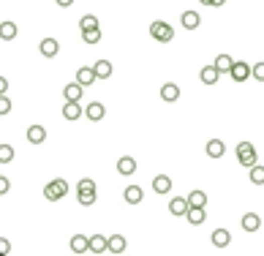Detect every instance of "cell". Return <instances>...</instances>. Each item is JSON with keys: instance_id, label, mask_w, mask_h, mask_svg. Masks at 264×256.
<instances>
[{"instance_id": "cell-1", "label": "cell", "mask_w": 264, "mask_h": 256, "mask_svg": "<svg viewBox=\"0 0 264 256\" xmlns=\"http://www.w3.org/2000/svg\"><path fill=\"white\" fill-rule=\"evenodd\" d=\"M65 194H69V183H65L63 177H57V180H52L49 185H44V197L49 199V202H57V199H63Z\"/></svg>"}, {"instance_id": "cell-2", "label": "cell", "mask_w": 264, "mask_h": 256, "mask_svg": "<svg viewBox=\"0 0 264 256\" xmlns=\"http://www.w3.org/2000/svg\"><path fill=\"white\" fill-rule=\"evenodd\" d=\"M150 36L155 38V41H161V44H169L174 38V30H172V25H166V22H153L150 25Z\"/></svg>"}, {"instance_id": "cell-3", "label": "cell", "mask_w": 264, "mask_h": 256, "mask_svg": "<svg viewBox=\"0 0 264 256\" xmlns=\"http://www.w3.org/2000/svg\"><path fill=\"white\" fill-rule=\"evenodd\" d=\"M237 161L250 169V166L256 164V150H253V145H250V142H240V145H237Z\"/></svg>"}, {"instance_id": "cell-4", "label": "cell", "mask_w": 264, "mask_h": 256, "mask_svg": "<svg viewBox=\"0 0 264 256\" xmlns=\"http://www.w3.org/2000/svg\"><path fill=\"white\" fill-rule=\"evenodd\" d=\"M180 25H182V30H196L202 25V14L199 11H182Z\"/></svg>"}, {"instance_id": "cell-5", "label": "cell", "mask_w": 264, "mask_h": 256, "mask_svg": "<svg viewBox=\"0 0 264 256\" xmlns=\"http://www.w3.org/2000/svg\"><path fill=\"white\" fill-rule=\"evenodd\" d=\"M229 74H232L234 82H245L248 77H253V66H248V63H234Z\"/></svg>"}, {"instance_id": "cell-6", "label": "cell", "mask_w": 264, "mask_h": 256, "mask_svg": "<svg viewBox=\"0 0 264 256\" xmlns=\"http://www.w3.org/2000/svg\"><path fill=\"white\" fill-rule=\"evenodd\" d=\"M188 210H191V202L182 199V197H174L169 202V213L172 215H188Z\"/></svg>"}, {"instance_id": "cell-7", "label": "cell", "mask_w": 264, "mask_h": 256, "mask_svg": "<svg viewBox=\"0 0 264 256\" xmlns=\"http://www.w3.org/2000/svg\"><path fill=\"white\" fill-rule=\"evenodd\" d=\"M98 79V74H96V69H90V66H82V69L77 71V82L82 85V87H87V85H93Z\"/></svg>"}, {"instance_id": "cell-8", "label": "cell", "mask_w": 264, "mask_h": 256, "mask_svg": "<svg viewBox=\"0 0 264 256\" xmlns=\"http://www.w3.org/2000/svg\"><path fill=\"white\" fill-rule=\"evenodd\" d=\"M38 52H41L44 57H55L57 52H60V44H57V38H44V41L38 44Z\"/></svg>"}, {"instance_id": "cell-9", "label": "cell", "mask_w": 264, "mask_h": 256, "mask_svg": "<svg viewBox=\"0 0 264 256\" xmlns=\"http://www.w3.org/2000/svg\"><path fill=\"white\" fill-rule=\"evenodd\" d=\"M63 117L69 120H79L82 117V106H79V101H65V106H63Z\"/></svg>"}, {"instance_id": "cell-10", "label": "cell", "mask_w": 264, "mask_h": 256, "mask_svg": "<svg viewBox=\"0 0 264 256\" xmlns=\"http://www.w3.org/2000/svg\"><path fill=\"white\" fill-rule=\"evenodd\" d=\"M71 251L74 253H87V251H90V237H85V234H74V237H71Z\"/></svg>"}, {"instance_id": "cell-11", "label": "cell", "mask_w": 264, "mask_h": 256, "mask_svg": "<svg viewBox=\"0 0 264 256\" xmlns=\"http://www.w3.org/2000/svg\"><path fill=\"white\" fill-rule=\"evenodd\" d=\"M205 150H207L210 158H223V153H226V145H223V139H210Z\"/></svg>"}, {"instance_id": "cell-12", "label": "cell", "mask_w": 264, "mask_h": 256, "mask_svg": "<svg viewBox=\"0 0 264 256\" xmlns=\"http://www.w3.org/2000/svg\"><path fill=\"white\" fill-rule=\"evenodd\" d=\"M218 77H221V71L215 69V63H213V66H205V69L199 71V79H202L205 85H215V82H218Z\"/></svg>"}, {"instance_id": "cell-13", "label": "cell", "mask_w": 264, "mask_h": 256, "mask_svg": "<svg viewBox=\"0 0 264 256\" xmlns=\"http://www.w3.org/2000/svg\"><path fill=\"white\" fill-rule=\"evenodd\" d=\"M161 98H164L166 104H174V101L180 98V87L174 85V82H166L164 87H161Z\"/></svg>"}, {"instance_id": "cell-14", "label": "cell", "mask_w": 264, "mask_h": 256, "mask_svg": "<svg viewBox=\"0 0 264 256\" xmlns=\"http://www.w3.org/2000/svg\"><path fill=\"white\" fill-rule=\"evenodd\" d=\"M153 191L155 194H169L172 191V180H169L166 174H155L153 177Z\"/></svg>"}, {"instance_id": "cell-15", "label": "cell", "mask_w": 264, "mask_h": 256, "mask_svg": "<svg viewBox=\"0 0 264 256\" xmlns=\"http://www.w3.org/2000/svg\"><path fill=\"white\" fill-rule=\"evenodd\" d=\"M142 197H145V191H142L139 185H128L125 191H123V199L128 202V205H139Z\"/></svg>"}, {"instance_id": "cell-16", "label": "cell", "mask_w": 264, "mask_h": 256, "mask_svg": "<svg viewBox=\"0 0 264 256\" xmlns=\"http://www.w3.org/2000/svg\"><path fill=\"white\" fill-rule=\"evenodd\" d=\"M46 139V128L44 125H30L28 128V142L30 145H41Z\"/></svg>"}, {"instance_id": "cell-17", "label": "cell", "mask_w": 264, "mask_h": 256, "mask_svg": "<svg viewBox=\"0 0 264 256\" xmlns=\"http://www.w3.org/2000/svg\"><path fill=\"white\" fill-rule=\"evenodd\" d=\"M117 172L123 174V177H128V174H134V172H137V161H134L131 156H123V158L117 161Z\"/></svg>"}, {"instance_id": "cell-18", "label": "cell", "mask_w": 264, "mask_h": 256, "mask_svg": "<svg viewBox=\"0 0 264 256\" xmlns=\"http://www.w3.org/2000/svg\"><path fill=\"white\" fill-rule=\"evenodd\" d=\"M63 98L65 101H79V98H82V85H79V82H69L63 87Z\"/></svg>"}, {"instance_id": "cell-19", "label": "cell", "mask_w": 264, "mask_h": 256, "mask_svg": "<svg viewBox=\"0 0 264 256\" xmlns=\"http://www.w3.org/2000/svg\"><path fill=\"white\" fill-rule=\"evenodd\" d=\"M90 251H93V253L109 251V240H106L104 234H93V237H90Z\"/></svg>"}, {"instance_id": "cell-20", "label": "cell", "mask_w": 264, "mask_h": 256, "mask_svg": "<svg viewBox=\"0 0 264 256\" xmlns=\"http://www.w3.org/2000/svg\"><path fill=\"white\" fill-rule=\"evenodd\" d=\"M210 240H213V245H215V248H226L229 242H232V234H229L226 229H215Z\"/></svg>"}, {"instance_id": "cell-21", "label": "cell", "mask_w": 264, "mask_h": 256, "mask_svg": "<svg viewBox=\"0 0 264 256\" xmlns=\"http://www.w3.org/2000/svg\"><path fill=\"white\" fill-rule=\"evenodd\" d=\"M85 114L93 120V123H98V120H104V114H106V109H104V104H98V101H93L90 106L85 109Z\"/></svg>"}, {"instance_id": "cell-22", "label": "cell", "mask_w": 264, "mask_h": 256, "mask_svg": "<svg viewBox=\"0 0 264 256\" xmlns=\"http://www.w3.org/2000/svg\"><path fill=\"white\" fill-rule=\"evenodd\" d=\"M259 226H261V218L256 213H245V215H242V229H245V232H256Z\"/></svg>"}, {"instance_id": "cell-23", "label": "cell", "mask_w": 264, "mask_h": 256, "mask_svg": "<svg viewBox=\"0 0 264 256\" xmlns=\"http://www.w3.org/2000/svg\"><path fill=\"white\" fill-rule=\"evenodd\" d=\"M77 199H79V205H82V207H90V205H96L98 191H96V188H90V191H77Z\"/></svg>"}, {"instance_id": "cell-24", "label": "cell", "mask_w": 264, "mask_h": 256, "mask_svg": "<svg viewBox=\"0 0 264 256\" xmlns=\"http://www.w3.org/2000/svg\"><path fill=\"white\" fill-rule=\"evenodd\" d=\"M232 66H234V60H232V55H226V52L215 57V69H218L221 74H229V71H232Z\"/></svg>"}, {"instance_id": "cell-25", "label": "cell", "mask_w": 264, "mask_h": 256, "mask_svg": "<svg viewBox=\"0 0 264 256\" xmlns=\"http://www.w3.org/2000/svg\"><path fill=\"white\" fill-rule=\"evenodd\" d=\"M188 221H191L193 226L205 224V221H207V213H205V207H191V210H188Z\"/></svg>"}, {"instance_id": "cell-26", "label": "cell", "mask_w": 264, "mask_h": 256, "mask_svg": "<svg viewBox=\"0 0 264 256\" xmlns=\"http://www.w3.org/2000/svg\"><path fill=\"white\" fill-rule=\"evenodd\" d=\"M248 180H250L253 185H264V166H259V164H253V166H250Z\"/></svg>"}, {"instance_id": "cell-27", "label": "cell", "mask_w": 264, "mask_h": 256, "mask_svg": "<svg viewBox=\"0 0 264 256\" xmlns=\"http://www.w3.org/2000/svg\"><path fill=\"white\" fill-rule=\"evenodd\" d=\"M93 69H96L98 79H109V77H112V63H109V60H98Z\"/></svg>"}, {"instance_id": "cell-28", "label": "cell", "mask_w": 264, "mask_h": 256, "mask_svg": "<svg viewBox=\"0 0 264 256\" xmlns=\"http://www.w3.org/2000/svg\"><path fill=\"white\" fill-rule=\"evenodd\" d=\"M109 251L112 253H123L125 251V237H123V234H114V237H109Z\"/></svg>"}, {"instance_id": "cell-29", "label": "cell", "mask_w": 264, "mask_h": 256, "mask_svg": "<svg viewBox=\"0 0 264 256\" xmlns=\"http://www.w3.org/2000/svg\"><path fill=\"white\" fill-rule=\"evenodd\" d=\"M188 202H191V207H205L207 205V194L205 191H191L188 194Z\"/></svg>"}, {"instance_id": "cell-30", "label": "cell", "mask_w": 264, "mask_h": 256, "mask_svg": "<svg viewBox=\"0 0 264 256\" xmlns=\"http://www.w3.org/2000/svg\"><path fill=\"white\" fill-rule=\"evenodd\" d=\"M0 36H3V41H11V38L17 36V25L14 22H3L0 25Z\"/></svg>"}, {"instance_id": "cell-31", "label": "cell", "mask_w": 264, "mask_h": 256, "mask_svg": "<svg viewBox=\"0 0 264 256\" xmlns=\"http://www.w3.org/2000/svg\"><path fill=\"white\" fill-rule=\"evenodd\" d=\"M79 28H82V30H96V28H98V17L85 14L82 19H79Z\"/></svg>"}, {"instance_id": "cell-32", "label": "cell", "mask_w": 264, "mask_h": 256, "mask_svg": "<svg viewBox=\"0 0 264 256\" xmlns=\"http://www.w3.org/2000/svg\"><path fill=\"white\" fill-rule=\"evenodd\" d=\"M82 41L90 44V46L98 44V41H101V30H98V28H96V30H82Z\"/></svg>"}, {"instance_id": "cell-33", "label": "cell", "mask_w": 264, "mask_h": 256, "mask_svg": "<svg viewBox=\"0 0 264 256\" xmlns=\"http://www.w3.org/2000/svg\"><path fill=\"white\" fill-rule=\"evenodd\" d=\"M0 161H3V164H11V161H14V147H11V145L0 147Z\"/></svg>"}, {"instance_id": "cell-34", "label": "cell", "mask_w": 264, "mask_h": 256, "mask_svg": "<svg viewBox=\"0 0 264 256\" xmlns=\"http://www.w3.org/2000/svg\"><path fill=\"white\" fill-rule=\"evenodd\" d=\"M90 188H96V183H93L90 177H82V180H79V185H77V191H90Z\"/></svg>"}, {"instance_id": "cell-35", "label": "cell", "mask_w": 264, "mask_h": 256, "mask_svg": "<svg viewBox=\"0 0 264 256\" xmlns=\"http://www.w3.org/2000/svg\"><path fill=\"white\" fill-rule=\"evenodd\" d=\"M253 79L264 82V63H256V66H253Z\"/></svg>"}, {"instance_id": "cell-36", "label": "cell", "mask_w": 264, "mask_h": 256, "mask_svg": "<svg viewBox=\"0 0 264 256\" xmlns=\"http://www.w3.org/2000/svg\"><path fill=\"white\" fill-rule=\"evenodd\" d=\"M6 112H11V98L9 96L0 98V114H6Z\"/></svg>"}, {"instance_id": "cell-37", "label": "cell", "mask_w": 264, "mask_h": 256, "mask_svg": "<svg viewBox=\"0 0 264 256\" xmlns=\"http://www.w3.org/2000/svg\"><path fill=\"white\" fill-rule=\"evenodd\" d=\"M0 253H3V256H6V253H11V242L6 240V237L0 240Z\"/></svg>"}, {"instance_id": "cell-38", "label": "cell", "mask_w": 264, "mask_h": 256, "mask_svg": "<svg viewBox=\"0 0 264 256\" xmlns=\"http://www.w3.org/2000/svg\"><path fill=\"white\" fill-rule=\"evenodd\" d=\"M9 188H11V183H9V180H0V194H9Z\"/></svg>"}, {"instance_id": "cell-39", "label": "cell", "mask_w": 264, "mask_h": 256, "mask_svg": "<svg viewBox=\"0 0 264 256\" xmlns=\"http://www.w3.org/2000/svg\"><path fill=\"white\" fill-rule=\"evenodd\" d=\"M0 93H3V96L9 93V82H6V79H0Z\"/></svg>"}, {"instance_id": "cell-40", "label": "cell", "mask_w": 264, "mask_h": 256, "mask_svg": "<svg viewBox=\"0 0 264 256\" xmlns=\"http://www.w3.org/2000/svg\"><path fill=\"white\" fill-rule=\"evenodd\" d=\"M57 6H63V9H69V6H74V0H55Z\"/></svg>"}, {"instance_id": "cell-41", "label": "cell", "mask_w": 264, "mask_h": 256, "mask_svg": "<svg viewBox=\"0 0 264 256\" xmlns=\"http://www.w3.org/2000/svg\"><path fill=\"white\" fill-rule=\"evenodd\" d=\"M199 3H202V6H213V0H199Z\"/></svg>"}, {"instance_id": "cell-42", "label": "cell", "mask_w": 264, "mask_h": 256, "mask_svg": "<svg viewBox=\"0 0 264 256\" xmlns=\"http://www.w3.org/2000/svg\"><path fill=\"white\" fill-rule=\"evenodd\" d=\"M223 3H226V0H213V6H223Z\"/></svg>"}]
</instances>
